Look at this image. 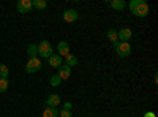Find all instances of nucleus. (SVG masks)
<instances>
[{
  "label": "nucleus",
  "instance_id": "1",
  "mask_svg": "<svg viewBox=\"0 0 158 117\" xmlns=\"http://www.w3.org/2000/svg\"><path fill=\"white\" fill-rule=\"evenodd\" d=\"M128 6H130L131 13H133L135 16H138V18H146V16H149L150 8H149V3L146 2V0H131Z\"/></svg>",
  "mask_w": 158,
  "mask_h": 117
},
{
  "label": "nucleus",
  "instance_id": "2",
  "mask_svg": "<svg viewBox=\"0 0 158 117\" xmlns=\"http://www.w3.org/2000/svg\"><path fill=\"white\" fill-rule=\"evenodd\" d=\"M114 48H115V51H117V56L122 57V59H125V57H128V56L131 54V44H130V43L118 41V43L114 44Z\"/></svg>",
  "mask_w": 158,
  "mask_h": 117
},
{
  "label": "nucleus",
  "instance_id": "3",
  "mask_svg": "<svg viewBox=\"0 0 158 117\" xmlns=\"http://www.w3.org/2000/svg\"><path fill=\"white\" fill-rule=\"evenodd\" d=\"M38 54L41 56V57H44V59H49L52 54H54V52H52V46H51V43L46 41V40L40 43V44H38Z\"/></svg>",
  "mask_w": 158,
  "mask_h": 117
},
{
  "label": "nucleus",
  "instance_id": "4",
  "mask_svg": "<svg viewBox=\"0 0 158 117\" xmlns=\"http://www.w3.org/2000/svg\"><path fill=\"white\" fill-rule=\"evenodd\" d=\"M40 68H41V60H40L38 57L36 59H30L27 63H25V71L27 73H35Z\"/></svg>",
  "mask_w": 158,
  "mask_h": 117
},
{
  "label": "nucleus",
  "instance_id": "5",
  "mask_svg": "<svg viewBox=\"0 0 158 117\" xmlns=\"http://www.w3.org/2000/svg\"><path fill=\"white\" fill-rule=\"evenodd\" d=\"M117 38H118V41H122V43H128L131 38H133V32H131L128 27H123L117 32Z\"/></svg>",
  "mask_w": 158,
  "mask_h": 117
},
{
  "label": "nucleus",
  "instance_id": "6",
  "mask_svg": "<svg viewBox=\"0 0 158 117\" xmlns=\"http://www.w3.org/2000/svg\"><path fill=\"white\" fill-rule=\"evenodd\" d=\"M57 54L60 57H67L70 54V44L67 41H59V44H57Z\"/></svg>",
  "mask_w": 158,
  "mask_h": 117
},
{
  "label": "nucleus",
  "instance_id": "7",
  "mask_svg": "<svg viewBox=\"0 0 158 117\" xmlns=\"http://www.w3.org/2000/svg\"><path fill=\"white\" fill-rule=\"evenodd\" d=\"M33 6H32V0H19L18 2V11L19 13H29L30 10H32Z\"/></svg>",
  "mask_w": 158,
  "mask_h": 117
},
{
  "label": "nucleus",
  "instance_id": "8",
  "mask_svg": "<svg viewBox=\"0 0 158 117\" xmlns=\"http://www.w3.org/2000/svg\"><path fill=\"white\" fill-rule=\"evenodd\" d=\"M77 18H79V15H77L76 10H67V11H63V21L65 22H76Z\"/></svg>",
  "mask_w": 158,
  "mask_h": 117
},
{
  "label": "nucleus",
  "instance_id": "9",
  "mask_svg": "<svg viewBox=\"0 0 158 117\" xmlns=\"http://www.w3.org/2000/svg\"><path fill=\"white\" fill-rule=\"evenodd\" d=\"M70 76H71V68L67 67L65 63H62L60 67H59V77L63 81V79H68Z\"/></svg>",
  "mask_w": 158,
  "mask_h": 117
},
{
  "label": "nucleus",
  "instance_id": "10",
  "mask_svg": "<svg viewBox=\"0 0 158 117\" xmlns=\"http://www.w3.org/2000/svg\"><path fill=\"white\" fill-rule=\"evenodd\" d=\"M59 105H60V97H59L57 94H52V95L48 97V100H46V108H56V106H59Z\"/></svg>",
  "mask_w": 158,
  "mask_h": 117
},
{
  "label": "nucleus",
  "instance_id": "11",
  "mask_svg": "<svg viewBox=\"0 0 158 117\" xmlns=\"http://www.w3.org/2000/svg\"><path fill=\"white\" fill-rule=\"evenodd\" d=\"M62 63H63V60H62V57H60L59 54H52V56L49 57V65H51L52 68H59Z\"/></svg>",
  "mask_w": 158,
  "mask_h": 117
},
{
  "label": "nucleus",
  "instance_id": "12",
  "mask_svg": "<svg viewBox=\"0 0 158 117\" xmlns=\"http://www.w3.org/2000/svg\"><path fill=\"white\" fill-rule=\"evenodd\" d=\"M111 8H114L117 11H123L127 8V3L123 2V0H112V2H111Z\"/></svg>",
  "mask_w": 158,
  "mask_h": 117
},
{
  "label": "nucleus",
  "instance_id": "13",
  "mask_svg": "<svg viewBox=\"0 0 158 117\" xmlns=\"http://www.w3.org/2000/svg\"><path fill=\"white\" fill-rule=\"evenodd\" d=\"M65 65H67V67H76L77 65V57L76 56H73V54H68L67 57H65Z\"/></svg>",
  "mask_w": 158,
  "mask_h": 117
},
{
  "label": "nucleus",
  "instance_id": "14",
  "mask_svg": "<svg viewBox=\"0 0 158 117\" xmlns=\"http://www.w3.org/2000/svg\"><path fill=\"white\" fill-rule=\"evenodd\" d=\"M27 54H29L30 59H36V56H38V44H30L27 48Z\"/></svg>",
  "mask_w": 158,
  "mask_h": 117
},
{
  "label": "nucleus",
  "instance_id": "15",
  "mask_svg": "<svg viewBox=\"0 0 158 117\" xmlns=\"http://www.w3.org/2000/svg\"><path fill=\"white\" fill-rule=\"evenodd\" d=\"M108 40H109L112 44L118 43V38H117V30H114V29H109V30H108Z\"/></svg>",
  "mask_w": 158,
  "mask_h": 117
},
{
  "label": "nucleus",
  "instance_id": "16",
  "mask_svg": "<svg viewBox=\"0 0 158 117\" xmlns=\"http://www.w3.org/2000/svg\"><path fill=\"white\" fill-rule=\"evenodd\" d=\"M43 117H59V111L56 108H46L43 112Z\"/></svg>",
  "mask_w": 158,
  "mask_h": 117
},
{
  "label": "nucleus",
  "instance_id": "17",
  "mask_svg": "<svg viewBox=\"0 0 158 117\" xmlns=\"http://www.w3.org/2000/svg\"><path fill=\"white\" fill-rule=\"evenodd\" d=\"M32 6H35L36 10H44L48 6L46 0H32Z\"/></svg>",
  "mask_w": 158,
  "mask_h": 117
},
{
  "label": "nucleus",
  "instance_id": "18",
  "mask_svg": "<svg viewBox=\"0 0 158 117\" xmlns=\"http://www.w3.org/2000/svg\"><path fill=\"white\" fill-rule=\"evenodd\" d=\"M8 86H10V82H8V77H0V94L6 92Z\"/></svg>",
  "mask_w": 158,
  "mask_h": 117
},
{
  "label": "nucleus",
  "instance_id": "19",
  "mask_svg": "<svg viewBox=\"0 0 158 117\" xmlns=\"http://www.w3.org/2000/svg\"><path fill=\"white\" fill-rule=\"evenodd\" d=\"M8 74H10V68L5 63H0V77H8Z\"/></svg>",
  "mask_w": 158,
  "mask_h": 117
},
{
  "label": "nucleus",
  "instance_id": "20",
  "mask_svg": "<svg viewBox=\"0 0 158 117\" xmlns=\"http://www.w3.org/2000/svg\"><path fill=\"white\" fill-rule=\"evenodd\" d=\"M51 86L52 87H59L60 86V82H62V79H60V77H59V74H54V76H51Z\"/></svg>",
  "mask_w": 158,
  "mask_h": 117
},
{
  "label": "nucleus",
  "instance_id": "21",
  "mask_svg": "<svg viewBox=\"0 0 158 117\" xmlns=\"http://www.w3.org/2000/svg\"><path fill=\"white\" fill-rule=\"evenodd\" d=\"M59 117H73V112H71V111H68V109H60Z\"/></svg>",
  "mask_w": 158,
  "mask_h": 117
},
{
  "label": "nucleus",
  "instance_id": "22",
  "mask_svg": "<svg viewBox=\"0 0 158 117\" xmlns=\"http://www.w3.org/2000/svg\"><path fill=\"white\" fill-rule=\"evenodd\" d=\"M63 109H68V111H71V103H65V105H63Z\"/></svg>",
  "mask_w": 158,
  "mask_h": 117
},
{
  "label": "nucleus",
  "instance_id": "23",
  "mask_svg": "<svg viewBox=\"0 0 158 117\" xmlns=\"http://www.w3.org/2000/svg\"><path fill=\"white\" fill-rule=\"evenodd\" d=\"M144 117H155V114H153L152 111H149V112H146V114H144Z\"/></svg>",
  "mask_w": 158,
  "mask_h": 117
}]
</instances>
